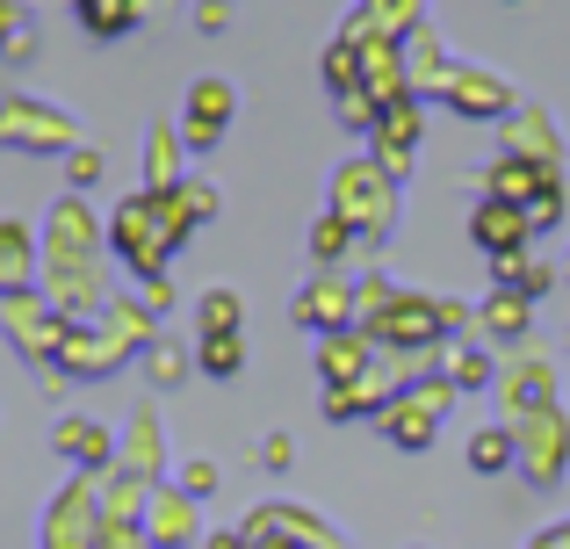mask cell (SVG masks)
<instances>
[{"label": "cell", "mask_w": 570, "mask_h": 549, "mask_svg": "<svg viewBox=\"0 0 570 549\" xmlns=\"http://www.w3.org/2000/svg\"><path fill=\"white\" fill-rule=\"evenodd\" d=\"M528 232H534V217H528V210H505L499 196L476 210V246H484V254H513Z\"/></svg>", "instance_id": "1"}, {"label": "cell", "mask_w": 570, "mask_h": 549, "mask_svg": "<svg viewBox=\"0 0 570 549\" xmlns=\"http://www.w3.org/2000/svg\"><path fill=\"white\" fill-rule=\"evenodd\" d=\"M224 116H232V87H224V80H203V87L188 95V138H195V145H217Z\"/></svg>", "instance_id": "2"}, {"label": "cell", "mask_w": 570, "mask_h": 549, "mask_svg": "<svg viewBox=\"0 0 570 549\" xmlns=\"http://www.w3.org/2000/svg\"><path fill=\"white\" fill-rule=\"evenodd\" d=\"M80 22L95 29V37H124V29L138 22V0H80Z\"/></svg>", "instance_id": "3"}, {"label": "cell", "mask_w": 570, "mask_h": 549, "mask_svg": "<svg viewBox=\"0 0 570 549\" xmlns=\"http://www.w3.org/2000/svg\"><path fill=\"white\" fill-rule=\"evenodd\" d=\"M238 362H246V347H238V333H203V369H209V376H232Z\"/></svg>", "instance_id": "4"}, {"label": "cell", "mask_w": 570, "mask_h": 549, "mask_svg": "<svg viewBox=\"0 0 570 549\" xmlns=\"http://www.w3.org/2000/svg\"><path fill=\"white\" fill-rule=\"evenodd\" d=\"M318 369H325V383H333V391H347V376H354V369H362V347H354V340H333Z\"/></svg>", "instance_id": "5"}, {"label": "cell", "mask_w": 570, "mask_h": 549, "mask_svg": "<svg viewBox=\"0 0 570 549\" xmlns=\"http://www.w3.org/2000/svg\"><path fill=\"white\" fill-rule=\"evenodd\" d=\"M470 455H476V470H484V478H499V470L513 463V434H476Z\"/></svg>", "instance_id": "6"}, {"label": "cell", "mask_w": 570, "mask_h": 549, "mask_svg": "<svg viewBox=\"0 0 570 549\" xmlns=\"http://www.w3.org/2000/svg\"><path fill=\"white\" fill-rule=\"evenodd\" d=\"M340 311H347V296L333 290V282H318V290L304 296V304H296V318H311V325H325V318H340Z\"/></svg>", "instance_id": "7"}, {"label": "cell", "mask_w": 570, "mask_h": 549, "mask_svg": "<svg viewBox=\"0 0 570 549\" xmlns=\"http://www.w3.org/2000/svg\"><path fill=\"white\" fill-rule=\"evenodd\" d=\"M238 325V296L232 290H209L203 296V333H232Z\"/></svg>", "instance_id": "8"}, {"label": "cell", "mask_w": 570, "mask_h": 549, "mask_svg": "<svg viewBox=\"0 0 570 549\" xmlns=\"http://www.w3.org/2000/svg\"><path fill=\"white\" fill-rule=\"evenodd\" d=\"M347 239H354V225H347V217H325V225H318V239H311V254H318V261H340V254H347Z\"/></svg>", "instance_id": "9"}, {"label": "cell", "mask_w": 570, "mask_h": 549, "mask_svg": "<svg viewBox=\"0 0 570 549\" xmlns=\"http://www.w3.org/2000/svg\"><path fill=\"white\" fill-rule=\"evenodd\" d=\"M455 101H462V109H470V101H476V109H505V87H491V80H455Z\"/></svg>", "instance_id": "10"}, {"label": "cell", "mask_w": 570, "mask_h": 549, "mask_svg": "<svg viewBox=\"0 0 570 549\" xmlns=\"http://www.w3.org/2000/svg\"><path fill=\"white\" fill-rule=\"evenodd\" d=\"M368 22L404 29V22H419V0H376V8H368Z\"/></svg>", "instance_id": "11"}, {"label": "cell", "mask_w": 570, "mask_h": 549, "mask_svg": "<svg viewBox=\"0 0 570 549\" xmlns=\"http://www.w3.org/2000/svg\"><path fill=\"white\" fill-rule=\"evenodd\" d=\"M195 22H203V29H224V22H232V8H224V0H203V8H195Z\"/></svg>", "instance_id": "12"}, {"label": "cell", "mask_w": 570, "mask_h": 549, "mask_svg": "<svg viewBox=\"0 0 570 549\" xmlns=\"http://www.w3.org/2000/svg\"><path fill=\"white\" fill-rule=\"evenodd\" d=\"M95 174H101V159H95V153H72V182L87 188V182H95Z\"/></svg>", "instance_id": "13"}]
</instances>
